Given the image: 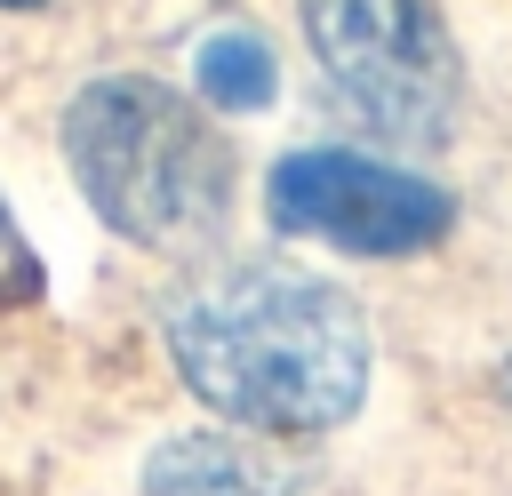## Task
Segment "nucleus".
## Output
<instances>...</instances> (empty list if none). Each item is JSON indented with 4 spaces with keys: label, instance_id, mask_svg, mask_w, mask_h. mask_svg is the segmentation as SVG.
Listing matches in <instances>:
<instances>
[{
    "label": "nucleus",
    "instance_id": "obj_1",
    "mask_svg": "<svg viewBox=\"0 0 512 496\" xmlns=\"http://www.w3.org/2000/svg\"><path fill=\"white\" fill-rule=\"evenodd\" d=\"M176 376L256 440L336 432L368 400V320L360 304L288 264H232L168 304Z\"/></svg>",
    "mask_w": 512,
    "mask_h": 496
},
{
    "label": "nucleus",
    "instance_id": "obj_4",
    "mask_svg": "<svg viewBox=\"0 0 512 496\" xmlns=\"http://www.w3.org/2000/svg\"><path fill=\"white\" fill-rule=\"evenodd\" d=\"M264 208H272L280 232L328 240V248H352V256H416L456 224L440 184H424V176H408L376 152H344V144L288 152L264 176Z\"/></svg>",
    "mask_w": 512,
    "mask_h": 496
},
{
    "label": "nucleus",
    "instance_id": "obj_7",
    "mask_svg": "<svg viewBox=\"0 0 512 496\" xmlns=\"http://www.w3.org/2000/svg\"><path fill=\"white\" fill-rule=\"evenodd\" d=\"M0 8H40V0H0Z\"/></svg>",
    "mask_w": 512,
    "mask_h": 496
},
{
    "label": "nucleus",
    "instance_id": "obj_2",
    "mask_svg": "<svg viewBox=\"0 0 512 496\" xmlns=\"http://www.w3.org/2000/svg\"><path fill=\"white\" fill-rule=\"evenodd\" d=\"M64 160L88 208L136 248H208L232 216V144L216 120L144 72H104L64 104Z\"/></svg>",
    "mask_w": 512,
    "mask_h": 496
},
{
    "label": "nucleus",
    "instance_id": "obj_3",
    "mask_svg": "<svg viewBox=\"0 0 512 496\" xmlns=\"http://www.w3.org/2000/svg\"><path fill=\"white\" fill-rule=\"evenodd\" d=\"M304 40L328 88L384 144H448L464 112V64L432 0H304Z\"/></svg>",
    "mask_w": 512,
    "mask_h": 496
},
{
    "label": "nucleus",
    "instance_id": "obj_5",
    "mask_svg": "<svg viewBox=\"0 0 512 496\" xmlns=\"http://www.w3.org/2000/svg\"><path fill=\"white\" fill-rule=\"evenodd\" d=\"M296 464L256 432H176L144 464V496H296Z\"/></svg>",
    "mask_w": 512,
    "mask_h": 496
},
{
    "label": "nucleus",
    "instance_id": "obj_6",
    "mask_svg": "<svg viewBox=\"0 0 512 496\" xmlns=\"http://www.w3.org/2000/svg\"><path fill=\"white\" fill-rule=\"evenodd\" d=\"M192 72H200V96L216 104V112H256V104H272V48L248 32V24H224V32H208L200 48H192Z\"/></svg>",
    "mask_w": 512,
    "mask_h": 496
}]
</instances>
